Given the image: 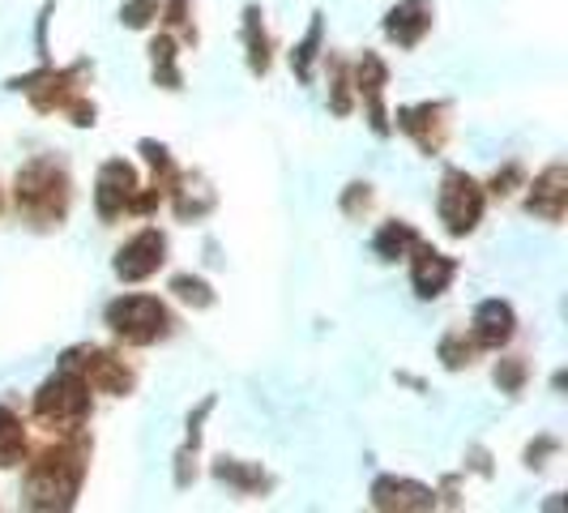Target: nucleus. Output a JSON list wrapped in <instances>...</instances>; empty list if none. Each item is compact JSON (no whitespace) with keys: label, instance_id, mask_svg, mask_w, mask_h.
<instances>
[{"label":"nucleus","instance_id":"obj_29","mask_svg":"<svg viewBox=\"0 0 568 513\" xmlns=\"http://www.w3.org/2000/svg\"><path fill=\"white\" fill-rule=\"evenodd\" d=\"M517 175H521V168H517V163H513V168H505V175H496V180H491V193H500V198H505V193H513L509 184L517 180Z\"/></svg>","mask_w":568,"mask_h":513},{"label":"nucleus","instance_id":"obj_25","mask_svg":"<svg viewBox=\"0 0 568 513\" xmlns=\"http://www.w3.org/2000/svg\"><path fill=\"white\" fill-rule=\"evenodd\" d=\"M526 360H517V355H513V360H500V364H496V385H500V390H505V394H517V390H521V385H526Z\"/></svg>","mask_w":568,"mask_h":513},{"label":"nucleus","instance_id":"obj_30","mask_svg":"<svg viewBox=\"0 0 568 513\" xmlns=\"http://www.w3.org/2000/svg\"><path fill=\"white\" fill-rule=\"evenodd\" d=\"M368 201H372V193H368V184H351V198H346V210H368Z\"/></svg>","mask_w":568,"mask_h":513},{"label":"nucleus","instance_id":"obj_18","mask_svg":"<svg viewBox=\"0 0 568 513\" xmlns=\"http://www.w3.org/2000/svg\"><path fill=\"white\" fill-rule=\"evenodd\" d=\"M415 244H419V235H415L410 223H385V228L376 231V240H372V249H376L381 261H402Z\"/></svg>","mask_w":568,"mask_h":513},{"label":"nucleus","instance_id":"obj_8","mask_svg":"<svg viewBox=\"0 0 568 513\" xmlns=\"http://www.w3.org/2000/svg\"><path fill=\"white\" fill-rule=\"evenodd\" d=\"M163 261H168V240H163L159 231H142V235H133V240L115 253V274H120L124 283H142V279L163 270Z\"/></svg>","mask_w":568,"mask_h":513},{"label":"nucleus","instance_id":"obj_15","mask_svg":"<svg viewBox=\"0 0 568 513\" xmlns=\"http://www.w3.org/2000/svg\"><path fill=\"white\" fill-rule=\"evenodd\" d=\"M427 30H432V0H402L385 18V34L398 48H415Z\"/></svg>","mask_w":568,"mask_h":513},{"label":"nucleus","instance_id":"obj_21","mask_svg":"<svg viewBox=\"0 0 568 513\" xmlns=\"http://www.w3.org/2000/svg\"><path fill=\"white\" fill-rule=\"evenodd\" d=\"M150 60H154V82L168 86V90H180V69H175V39L171 34H159L154 48H150Z\"/></svg>","mask_w":568,"mask_h":513},{"label":"nucleus","instance_id":"obj_12","mask_svg":"<svg viewBox=\"0 0 568 513\" xmlns=\"http://www.w3.org/2000/svg\"><path fill=\"white\" fill-rule=\"evenodd\" d=\"M410 253H415V261H410V283H415V291H419L424 300L445 295V286L454 283V274H457L454 256L436 253V249H427V244H415Z\"/></svg>","mask_w":568,"mask_h":513},{"label":"nucleus","instance_id":"obj_28","mask_svg":"<svg viewBox=\"0 0 568 513\" xmlns=\"http://www.w3.org/2000/svg\"><path fill=\"white\" fill-rule=\"evenodd\" d=\"M329 108L338 115L351 112V78H346V64L334 60V99H329Z\"/></svg>","mask_w":568,"mask_h":513},{"label":"nucleus","instance_id":"obj_22","mask_svg":"<svg viewBox=\"0 0 568 513\" xmlns=\"http://www.w3.org/2000/svg\"><path fill=\"white\" fill-rule=\"evenodd\" d=\"M316 48H321V18H313V27H308V39H304V43L295 48V57H291V69H295V78H300V82H308V78H313Z\"/></svg>","mask_w":568,"mask_h":513},{"label":"nucleus","instance_id":"obj_4","mask_svg":"<svg viewBox=\"0 0 568 513\" xmlns=\"http://www.w3.org/2000/svg\"><path fill=\"white\" fill-rule=\"evenodd\" d=\"M82 78L85 64H73V69H43V73H30V78H18V90H27L30 103L39 112H64L73 124H94V103L82 94Z\"/></svg>","mask_w":568,"mask_h":513},{"label":"nucleus","instance_id":"obj_13","mask_svg":"<svg viewBox=\"0 0 568 513\" xmlns=\"http://www.w3.org/2000/svg\"><path fill=\"white\" fill-rule=\"evenodd\" d=\"M530 214H539V219H547V223H560L568 210V168L565 163H556V168H547L530 184Z\"/></svg>","mask_w":568,"mask_h":513},{"label":"nucleus","instance_id":"obj_27","mask_svg":"<svg viewBox=\"0 0 568 513\" xmlns=\"http://www.w3.org/2000/svg\"><path fill=\"white\" fill-rule=\"evenodd\" d=\"M163 18H168L171 30H180V39H189V43L197 39V30H193V22H189V0H171Z\"/></svg>","mask_w":568,"mask_h":513},{"label":"nucleus","instance_id":"obj_9","mask_svg":"<svg viewBox=\"0 0 568 513\" xmlns=\"http://www.w3.org/2000/svg\"><path fill=\"white\" fill-rule=\"evenodd\" d=\"M398 129L406 138H415V145L424 154H440V145L449 138V108L445 103H419V108H402Z\"/></svg>","mask_w":568,"mask_h":513},{"label":"nucleus","instance_id":"obj_3","mask_svg":"<svg viewBox=\"0 0 568 513\" xmlns=\"http://www.w3.org/2000/svg\"><path fill=\"white\" fill-rule=\"evenodd\" d=\"M90 415V385L78 372V364L64 360V369L57 376H48L34 394V420L48 424L52 432H78Z\"/></svg>","mask_w":568,"mask_h":513},{"label":"nucleus","instance_id":"obj_16","mask_svg":"<svg viewBox=\"0 0 568 513\" xmlns=\"http://www.w3.org/2000/svg\"><path fill=\"white\" fill-rule=\"evenodd\" d=\"M513 330H517V316L505 300H484L479 309H475V330H470V339L487 346V351H500L505 342L513 339Z\"/></svg>","mask_w":568,"mask_h":513},{"label":"nucleus","instance_id":"obj_20","mask_svg":"<svg viewBox=\"0 0 568 513\" xmlns=\"http://www.w3.org/2000/svg\"><path fill=\"white\" fill-rule=\"evenodd\" d=\"M214 475H219L223 484L240 487V492H261V487H270L261 466H244V462H231V457H223V462L214 466Z\"/></svg>","mask_w":568,"mask_h":513},{"label":"nucleus","instance_id":"obj_23","mask_svg":"<svg viewBox=\"0 0 568 513\" xmlns=\"http://www.w3.org/2000/svg\"><path fill=\"white\" fill-rule=\"evenodd\" d=\"M171 291H175L184 304H193V309H210V304H214V291L201 283V279H193V274H175V279H171Z\"/></svg>","mask_w":568,"mask_h":513},{"label":"nucleus","instance_id":"obj_26","mask_svg":"<svg viewBox=\"0 0 568 513\" xmlns=\"http://www.w3.org/2000/svg\"><path fill=\"white\" fill-rule=\"evenodd\" d=\"M154 18H159V0H129V4L120 9V22H124V27H133V30L150 27Z\"/></svg>","mask_w":568,"mask_h":513},{"label":"nucleus","instance_id":"obj_6","mask_svg":"<svg viewBox=\"0 0 568 513\" xmlns=\"http://www.w3.org/2000/svg\"><path fill=\"white\" fill-rule=\"evenodd\" d=\"M484 205H487L484 184L470 180L466 171H449V175L440 180V201H436V210H440V223L449 228V235H470V231L479 228V219H484Z\"/></svg>","mask_w":568,"mask_h":513},{"label":"nucleus","instance_id":"obj_24","mask_svg":"<svg viewBox=\"0 0 568 513\" xmlns=\"http://www.w3.org/2000/svg\"><path fill=\"white\" fill-rule=\"evenodd\" d=\"M475 351H479V342L475 339L466 342V334H449V339L440 342V360H445V369H466V364L475 360Z\"/></svg>","mask_w":568,"mask_h":513},{"label":"nucleus","instance_id":"obj_1","mask_svg":"<svg viewBox=\"0 0 568 513\" xmlns=\"http://www.w3.org/2000/svg\"><path fill=\"white\" fill-rule=\"evenodd\" d=\"M85 441L73 432V441L48 445L27 466V505L30 510H69L85 480Z\"/></svg>","mask_w":568,"mask_h":513},{"label":"nucleus","instance_id":"obj_11","mask_svg":"<svg viewBox=\"0 0 568 513\" xmlns=\"http://www.w3.org/2000/svg\"><path fill=\"white\" fill-rule=\"evenodd\" d=\"M385 82H389L385 60L376 57V52H364V60L355 64V90H359V99L368 103V120L381 138L389 133V115H385Z\"/></svg>","mask_w":568,"mask_h":513},{"label":"nucleus","instance_id":"obj_5","mask_svg":"<svg viewBox=\"0 0 568 513\" xmlns=\"http://www.w3.org/2000/svg\"><path fill=\"white\" fill-rule=\"evenodd\" d=\"M108 325L120 342L129 346H150V342L171 334V313L154 295H120L108 304Z\"/></svg>","mask_w":568,"mask_h":513},{"label":"nucleus","instance_id":"obj_7","mask_svg":"<svg viewBox=\"0 0 568 513\" xmlns=\"http://www.w3.org/2000/svg\"><path fill=\"white\" fill-rule=\"evenodd\" d=\"M138 171L129 168L124 159H112L108 168L99 171V189H94V205H99V219H120V214H129L133 210V201H138Z\"/></svg>","mask_w":568,"mask_h":513},{"label":"nucleus","instance_id":"obj_17","mask_svg":"<svg viewBox=\"0 0 568 513\" xmlns=\"http://www.w3.org/2000/svg\"><path fill=\"white\" fill-rule=\"evenodd\" d=\"M22 454H27V428L9 406H0V471L18 466Z\"/></svg>","mask_w":568,"mask_h":513},{"label":"nucleus","instance_id":"obj_19","mask_svg":"<svg viewBox=\"0 0 568 513\" xmlns=\"http://www.w3.org/2000/svg\"><path fill=\"white\" fill-rule=\"evenodd\" d=\"M244 43H248V69H253V73H265V69H270V34L261 27V13H256V9L244 13Z\"/></svg>","mask_w":568,"mask_h":513},{"label":"nucleus","instance_id":"obj_14","mask_svg":"<svg viewBox=\"0 0 568 513\" xmlns=\"http://www.w3.org/2000/svg\"><path fill=\"white\" fill-rule=\"evenodd\" d=\"M372 505L376 510H436V492L424 484H415V480H394V475H385V480H376L372 484Z\"/></svg>","mask_w":568,"mask_h":513},{"label":"nucleus","instance_id":"obj_10","mask_svg":"<svg viewBox=\"0 0 568 513\" xmlns=\"http://www.w3.org/2000/svg\"><path fill=\"white\" fill-rule=\"evenodd\" d=\"M69 364H78V372L85 376V385L90 390H99V394H129L133 390V369L112 355V351H85L82 360L78 355H69Z\"/></svg>","mask_w":568,"mask_h":513},{"label":"nucleus","instance_id":"obj_2","mask_svg":"<svg viewBox=\"0 0 568 513\" xmlns=\"http://www.w3.org/2000/svg\"><path fill=\"white\" fill-rule=\"evenodd\" d=\"M69 175L52 159H34L18 171V210L34 228H57L69 214Z\"/></svg>","mask_w":568,"mask_h":513}]
</instances>
